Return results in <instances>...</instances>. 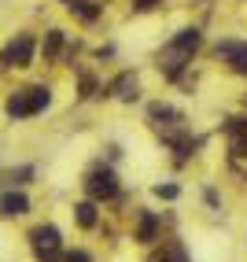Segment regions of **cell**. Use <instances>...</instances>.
Masks as SVG:
<instances>
[{
	"label": "cell",
	"mask_w": 247,
	"mask_h": 262,
	"mask_svg": "<svg viewBox=\"0 0 247 262\" xmlns=\"http://www.w3.org/2000/svg\"><path fill=\"white\" fill-rule=\"evenodd\" d=\"M148 262H188V255H185V248H181V244H166V248H163V255H151Z\"/></svg>",
	"instance_id": "7c38bea8"
},
{
	"label": "cell",
	"mask_w": 247,
	"mask_h": 262,
	"mask_svg": "<svg viewBox=\"0 0 247 262\" xmlns=\"http://www.w3.org/2000/svg\"><path fill=\"white\" fill-rule=\"evenodd\" d=\"M218 56H225L229 67H233L236 74H247V45H240V41H221V45H218Z\"/></svg>",
	"instance_id": "8992f818"
},
{
	"label": "cell",
	"mask_w": 247,
	"mask_h": 262,
	"mask_svg": "<svg viewBox=\"0 0 247 262\" xmlns=\"http://www.w3.org/2000/svg\"><path fill=\"white\" fill-rule=\"evenodd\" d=\"M155 233H159V218H155L151 211H144V214H140V229H137V240H140V244H151V240H155Z\"/></svg>",
	"instance_id": "30bf717a"
},
{
	"label": "cell",
	"mask_w": 247,
	"mask_h": 262,
	"mask_svg": "<svg viewBox=\"0 0 247 262\" xmlns=\"http://www.w3.org/2000/svg\"><path fill=\"white\" fill-rule=\"evenodd\" d=\"M199 48V30H181L177 37H173L163 52H159V67L170 74V78H177L181 74V67L192 59V52Z\"/></svg>",
	"instance_id": "6da1fadb"
},
{
	"label": "cell",
	"mask_w": 247,
	"mask_h": 262,
	"mask_svg": "<svg viewBox=\"0 0 247 262\" xmlns=\"http://www.w3.org/2000/svg\"><path fill=\"white\" fill-rule=\"evenodd\" d=\"M26 211H30V200L23 196V192H4V196H0V214L4 218H19Z\"/></svg>",
	"instance_id": "52a82bcc"
},
{
	"label": "cell",
	"mask_w": 247,
	"mask_h": 262,
	"mask_svg": "<svg viewBox=\"0 0 247 262\" xmlns=\"http://www.w3.org/2000/svg\"><path fill=\"white\" fill-rule=\"evenodd\" d=\"M30 59H33V37L30 33H19V37L4 48V56H0L4 67H30Z\"/></svg>",
	"instance_id": "277c9868"
},
{
	"label": "cell",
	"mask_w": 247,
	"mask_h": 262,
	"mask_svg": "<svg viewBox=\"0 0 247 262\" xmlns=\"http://www.w3.org/2000/svg\"><path fill=\"white\" fill-rule=\"evenodd\" d=\"M59 52H63V30H52V33H48V41H44V56H48V59H56Z\"/></svg>",
	"instance_id": "5bb4252c"
},
{
	"label": "cell",
	"mask_w": 247,
	"mask_h": 262,
	"mask_svg": "<svg viewBox=\"0 0 247 262\" xmlns=\"http://www.w3.org/2000/svg\"><path fill=\"white\" fill-rule=\"evenodd\" d=\"M151 4H155V0H137V8H140V11H144V8H151Z\"/></svg>",
	"instance_id": "d6986e66"
},
{
	"label": "cell",
	"mask_w": 247,
	"mask_h": 262,
	"mask_svg": "<svg viewBox=\"0 0 247 262\" xmlns=\"http://www.w3.org/2000/svg\"><path fill=\"white\" fill-rule=\"evenodd\" d=\"M30 244H33V255L41 262H59V229L56 225H37L30 233Z\"/></svg>",
	"instance_id": "3957f363"
},
{
	"label": "cell",
	"mask_w": 247,
	"mask_h": 262,
	"mask_svg": "<svg viewBox=\"0 0 247 262\" xmlns=\"http://www.w3.org/2000/svg\"><path fill=\"white\" fill-rule=\"evenodd\" d=\"M48 100H52V93L44 89V85H33V89H23V93L8 96L4 107H8L11 118H30V115L44 111V107H48Z\"/></svg>",
	"instance_id": "7a4b0ae2"
},
{
	"label": "cell",
	"mask_w": 247,
	"mask_h": 262,
	"mask_svg": "<svg viewBox=\"0 0 247 262\" xmlns=\"http://www.w3.org/2000/svg\"><path fill=\"white\" fill-rule=\"evenodd\" d=\"M63 262H93V258L85 255V251H66V255H63Z\"/></svg>",
	"instance_id": "e0dca14e"
},
{
	"label": "cell",
	"mask_w": 247,
	"mask_h": 262,
	"mask_svg": "<svg viewBox=\"0 0 247 262\" xmlns=\"http://www.w3.org/2000/svg\"><path fill=\"white\" fill-rule=\"evenodd\" d=\"M93 89H96V81L93 78H81V96H93Z\"/></svg>",
	"instance_id": "ac0fdd59"
},
{
	"label": "cell",
	"mask_w": 247,
	"mask_h": 262,
	"mask_svg": "<svg viewBox=\"0 0 247 262\" xmlns=\"http://www.w3.org/2000/svg\"><path fill=\"white\" fill-rule=\"evenodd\" d=\"M85 188H89L93 200H111L115 192H118V178H115L111 170H93L89 181H85Z\"/></svg>",
	"instance_id": "5b68a950"
},
{
	"label": "cell",
	"mask_w": 247,
	"mask_h": 262,
	"mask_svg": "<svg viewBox=\"0 0 247 262\" xmlns=\"http://www.w3.org/2000/svg\"><path fill=\"white\" fill-rule=\"evenodd\" d=\"M74 211H78V225H85V229H93V225H96V203H93V200L78 203Z\"/></svg>",
	"instance_id": "4fadbf2b"
},
{
	"label": "cell",
	"mask_w": 247,
	"mask_h": 262,
	"mask_svg": "<svg viewBox=\"0 0 247 262\" xmlns=\"http://www.w3.org/2000/svg\"><path fill=\"white\" fill-rule=\"evenodd\" d=\"M155 196L159 200H177V185H155Z\"/></svg>",
	"instance_id": "2e32d148"
},
{
	"label": "cell",
	"mask_w": 247,
	"mask_h": 262,
	"mask_svg": "<svg viewBox=\"0 0 247 262\" xmlns=\"http://www.w3.org/2000/svg\"><path fill=\"white\" fill-rule=\"evenodd\" d=\"M151 122H155V126H177L181 115L173 111V107H163V103H155V107H151Z\"/></svg>",
	"instance_id": "8fae6325"
},
{
	"label": "cell",
	"mask_w": 247,
	"mask_h": 262,
	"mask_svg": "<svg viewBox=\"0 0 247 262\" xmlns=\"http://www.w3.org/2000/svg\"><path fill=\"white\" fill-rule=\"evenodd\" d=\"M111 93H115L118 100H137V78H133V74H118L115 85H111Z\"/></svg>",
	"instance_id": "9c48e42d"
},
{
	"label": "cell",
	"mask_w": 247,
	"mask_h": 262,
	"mask_svg": "<svg viewBox=\"0 0 247 262\" xmlns=\"http://www.w3.org/2000/svg\"><path fill=\"white\" fill-rule=\"evenodd\" d=\"M173 148H177V159H188V155L199 148V141H192V137H177V141H173Z\"/></svg>",
	"instance_id": "9a60e30c"
},
{
	"label": "cell",
	"mask_w": 247,
	"mask_h": 262,
	"mask_svg": "<svg viewBox=\"0 0 247 262\" xmlns=\"http://www.w3.org/2000/svg\"><path fill=\"white\" fill-rule=\"evenodd\" d=\"M66 8H70V15H78L81 23H96L100 19V8L89 4V0H66Z\"/></svg>",
	"instance_id": "ba28073f"
}]
</instances>
